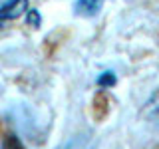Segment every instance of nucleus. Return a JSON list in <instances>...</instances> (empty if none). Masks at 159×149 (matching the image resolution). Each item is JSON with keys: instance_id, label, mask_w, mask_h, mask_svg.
Masks as SVG:
<instances>
[{"instance_id": "f257e3e1", "label": "nucleus", "mask_w": 159, "mask_h": 149, "mask_svg": "<svg viewBox=\"0 0 159 149\" xmlns=\"http://www.w3.org/2000/svg\"><path fill=\"white\" fill-rule=\"evenodd\" d=\"M28 10V0H4L0 4V22L16 20Z\"/></svg>"}, {"instance_id": "f03ea898", "label": "nucleus", "mask_w": 159, "mask_h": 149, "mask_svg": "<svg viewBox=\"0 0 159 149\" xmlns=\"http://www.w3.org/2000/svg\"><path fill=\"white\" fill-rule=\"evenodd\" d=\"M60 149H96V139L89 131H82L72 135L64 145H60Z\"/></svg>"}, {"instance_id": "7ed1b4c3", "label": "nucleus", "mask_w": 159, "mask_h": 149, "mask_svg": "<svg viewBox=\"0 0 159 149\" xmlns=\"http://www.w3.org/2000/svg\"><path fill=\"white\" fill-rule=\"evenodd\" d=\"M106 0H76L74 4V14L82 18H92L102 10Z\"/></svg>"}, {"instance_id": "20e7f679", "label": "nucleus", "mask_w": 159, "mask_h": 149, "mask_svg": "<svg viewBox=\"0 0 159 149\" xmlns=\"http://www.w3.org/2000/svg\"><path fill=\"white\" fill-rule=\"evenodd\" d=\"M143 113L149 117H157L159 115V89L151 93V97L147 99V103L143 106Z\"/></svg>"}, {"instance_id": "39448f33", "label": "nucleus", "mask_w": 159, "mask_h": 149, "mask_svg": "<svg viewBox=\"0 0 159 149\" xmlns=\"http://www.w3.org/2000/svg\"><path fill=\"white\" fill-rule=\"evenodd\" d=\"M116 82H117V79H116V74H113V72H103L102 76L98 78V86L99 88H113Z\"/></svg>"}, {"instance_id": "423d86ee", "label": "nucleus", "mask_w": 159, "mask_h": 149, "mask_svg": "<svg viewBox=\"0 0 159 149\" xmlns=\"http://www.w3.org/2000/svg\"><path fill=\"white\" fill-rule=\"evenodd\" d=\"M26 22H28V26L40 28V24H42V16H40V12L36 8H28L26 10Z\"/></svg>"}, {"instance_id": "0eeeda50", "label": "nucleus", "mask_w": 159, "mask_h": 149, "mask_svg": "<svg viewBox=\"0 0 159 149\" xmlns=\"http://www.w3.org/2000/svg\"><path fill=\"white\" fill-rule=\"evenodd\" d=\"M0 149H22V147H20V143L16 141V139H12V137H6Z\"/></svg>"}, {"instance_id": "6e6552de", "label": "nucleus", "mask_w": 159, "mask_h": 149, "mask_svg": "<svg viewBox=\"0 0 159 149\" xmlns=\"http://www.w3.org/2000/svg\"><path fill=\"white\" fill-rule=\"evenodd\" d=\"M0 28H2V22H0Z\"/></svg>"}]
</instances>
